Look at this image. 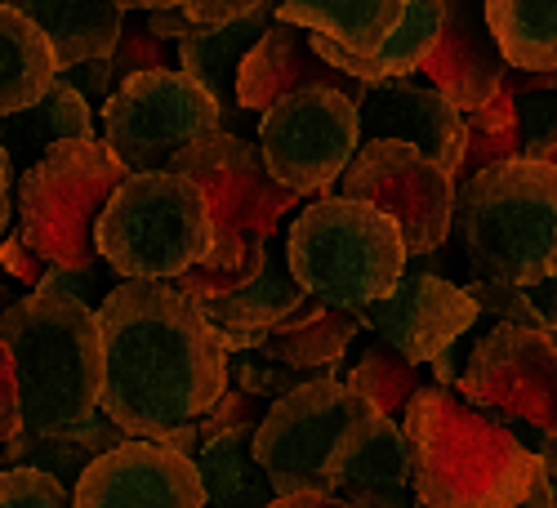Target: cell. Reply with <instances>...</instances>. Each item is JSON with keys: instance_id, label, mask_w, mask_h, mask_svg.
<instances>
[{"instance_id": "d6986e66", "label": "cell", "mask_w": 557, "mask_h": 508, "mask_svg": "<svg viewBox=\"0 0 557 508\" xmlns=\"http://www.w3.org/2000/svg\"><path fill=\"white\" fill-rule=\"evenodd\" d=\"M304 89H344L357 103L366 99V85H357L352 76H344L339 67H331L312 50V32L295 27V23H282L276 18L272 32L255 45L242 63V76H237V108L246 112H268L290 95H304Z\"/></svg>"}, {"instance_id": "b9f144b4", "label": "cell", "mask_w": 557, "mask_h": 508, "mask_svg": "<svg viewBox=\"0 0 557 508\" xmlns=\"http://www.w3.org/2000/svg\"><path fill=\"white\" fill-rule=\"evenodd\" d=\"M148 23V32L157 36V40H165V45H183V40H193L201 27L188 18V10H165V14H148L144 18Z\"/></svg>"}, {"instance_id": "4dcf8cb0", "label": "cell", "mask_w": 557, "mask_h": 508, "mask_svg": "<svg viewBox=\"0 0 557 508\" xmlns=\"http://www.w3.org/2000/svg\"><path fill=\"white\" fill-rule=\"evenodd\" d=\"M463 125H469V148H463V161L455 170V188L459 193L473 188L478 178L495 174L499 165L522 157V121H518V103H513L508 89H499L482 112L463 116Z\"/></svg>"}, {"instance_id": "52a82bcc", "label": "cell", "mask_w": 557, "mask_h": 508, "mask_svg": "<svg viewBox=\"0 0 557 508\" xmlns=\"http://www.w3.org/2000/svg\"><path fill=\"white\" fill-rule=\"evenodd\" d=\"M214 250L210 201L188 174H129L99 223V259L121 282H183Z\"/></svg>"}, {"instance_id": "836d02e7", "label": "cell", "mask_w": 557, "mask_h": 508, "mask_svg": "<svg viewBox=\"0 0 557 508\" xmlns=\"http://www.w3.org/2000/svg\"><path fill=\"white\" fill-rule=\"evenodd\" d=\"M112 67H116V85H125L129 76H144V72L178 67V45L157 40L144 18H138V23L125 18V36H121L116 54H112Z\"/></svg>"}, {"instance_id": "d4e9b609", "label": "cell", "mask_w": 557, "mask_h": 508, "mask_svg": "<svg viewBox=\"0 0 557 508\" xmlns=\"http://www.w3.org/2000/svg\"><path fill=\"white\" fill-rule=\"evenodd\" d=\"M129 433L108 420V414H89L85 424L59 433V437H36V433H18L14 442H5V450H0V459H5V469H40L59 478L63 486L76 491V482L85 478V469L95 464V459H103L108 450L125 446Z\"/></svg>"}, {"instance_id": "ac0fdd59", "label": "cell", "mask_w": 557, "mask_h": 508, "mask_svg": "<svg viewBox=\"0 0 557 508\" xmlns=\"http://www.w3.org/2000/svg\"><path fill=\"white\" fill-rule=\"evenodd\" d=\"M442 5H446V23H442L437 50L424 63V76L469 116V112H482L504 89L508 63L486 23V0H442Z\"/></svg>"}, {"instance_id": "7a4b0ae2", "label": "cell", "mask_w": 557, "mask_h": 508, "mask_svg": "<svg viewBox=\"0 0 557 508\" xmlns=\"http://www.w3.org/2000/svg\"><path fill=\"white\" fill-rule=\"evenodd\" d=\"M410 478L424 508H522L544 478L540 455L455 388H424L406 410Z\"/></svg>"}, {"instance_id": "7bdbcfd3", "label": "cell", "mask_w": 557, "mask_h": 508, "mask_svg": "<svg viewBox=\"0 0 557 508\" xmlns=\"http://www.w3.org/2000/svg\"><path fill=\"white\" fill-rule=\"evenodd\" d=\"M14 174H18V165L0 152V223H5V227L14 219Z\"/></svg>"}, {"instance_id": "1f68e13d", "label": "cell", "mask_w": 557, "mask_h": 508, "mask_svg": "<svg viewBox=\"0 0 557 508\" xmlns=\"http://www.w3.org/2000/svg\"><path fill=\"white\" fill-rule=\"evenodd\" d=\"M504 89L518 103L522 121V157L540 161L557 148V72H504Z\"/></svg>"}, {"instance_id": "5b68a950", "label": "cell", "mask_w": 557, "mask_h": 508, "mask_svg": "<svg viewBox=\"0 0 557 508\" xmlns=\"http://www.w3.org/2000/svg\"><path fill=\"white\" fill-rule=\"evenodd\" d=\"M286 237L295 282L317 303L339 312H366L393 299L410 268V246L397 219L339 193L304 206Z\"/></svg>"}, {"instance_id": "7402d4cb", "label": "cell", "mask_w": 557, "mask_h": 508, "mask_svg": "<svg viewBox=\"0 0 557 508\" xmlns=\"http://www.w3.org/2000/svg\"><path fill=\"white\" fill-rule=\"evenodd\" d=\"M282 23L335 40L357 59H375L406 18V0H282Z\"/></svg>"}, {"instance_id": "277c9868", "label": "cell", "mask_w": 557, "mask_h": 508, "mask_svg": "<svg viewBox=\"0 0 557 508\" xmlns=\"http://www.w3.org/2000/svg\"><path fill=\"white\" fill-rule=\"evenodd\" d=\"M0 348L18 365L23 433L59 437L103 410L99 312L59 295H23L0 317Z\"/></svg>"}, {"instance_id": "603a6c76", "label": "cell", "mask_w": 557, "mask_h": 508, "mask_svg": "<svg viewBox=\"0 0 557 508\" xmlns=\"http://www.w3.org/2000/svg\"><path fill=\"white\" fill-rule=\"evenodd\" d=\"M5 5L23 10L45 27V36L59 50L63 72L95 59H112L125 36V14L112 0H5Z\"/></svg>"}, {"instance_id": "ab89813d", "label": "cell", "mask_w": 557, "mask_h": 508, "mask_svg": "<svg viewBox=\"0 0 557 508\" xmlns=\"http://www.w3.org/2000/svg\"><path fill=\"white\" fill-rule=\"evenodd\" d=\"M59 85L76 89V95H85V99H103L108 103L116 95V67H112V59H95V63H81V67L63 72Z\"/></svg>"}, {"instance_id": "c3c4849f", "label": "cell", "mask_w": 557, "mask_h": 508, "mask_svg": "<svg viewBox=\"0 0 557 508\" xmlns=\"http://www.w3.org/2000/svg\"><path fill=\"white\" fill-rule=\"evenodd\" d=\"M553 486H557V478H553Z\"/></svg>"}, {"instance_id": "8d00e7d4", "label": "cell", "mask_w": 557, "mask_h": 508, "mask_svg": "<svg viewBox=\"0 0 557 508\" xmlns=\"http://www.w3.org/2000/svg\"><path fill=\"white\" fill-rule=\"evenodd\" d=\"M268 410H272V401H259V397H250V393H242V388H227L223 393V401L206 414L201 420V433L206 437H214V433H227V429H246V424H263L268 420Z\"/></svg>"}, {"instance_id": "ba28073f", "label": "cell", "mask_w": 557, "mask_h": 508, "mask_svg": "<svg viewBox=\"0 0 557 508\" xmlns=\"http://www.w3.org/2000/svg\"><path fill=\"white\" fill-rule=\"evenodd\" d=\"M129 170L103 138H72L18 178V237L50 268L99 263V223Z\"/></svg>"}, {"instance_id": "3957f363", "label": "cell", "mask_w": 557, "mask_h": 508, "mask_svg": "<svg viewBox=\"0 0 557 508\" xmlns=\"http://www.w3.org/2000/svg\"><path fill=\"white\" fill-rule=\"evenodd\" d=\"M170 170L188 174L197 183L214 219L210 263L188 272L174 286L201 303L246 290L268 263V246L276 237V227H282L290 210H304V197H295L290 188H282L272 178L259 144H250L246 134H227V129L183 148L170 161Z\"/></svg>"}, {"instance_id": "8fae6325", "label": "cell", "mask_w": 557, "mask_h": 508, "mask_svg": "<svg viewBox=\"0 0 557 508\" xmlns=\"http://www.w3.org/2000/svg\"><path fill=\"white\" fill-rule=\"evenodd\" d=\"M366 414H375V406L344 380H317L282 401H272L255 437V459L268 473L276 499L331 495V464Z\"/></svg>"}, {"instance_id": "bcb514c9", "label": "cell", "mask_w": 557, "mask_h": 508, "mask_svg": "<svg viewBox=\"0 0 557 508\" xmlns=\"http://www.w3.org/2000/svg\"><path fill=\"white\" fill-rule=\"evenodd\" d=\"M522 508H557V486H553V478H548V473L540 478V486L531 491V499H527Z\"/></svg>"}, {"instance_id": "cb8c5ba5", "label": "cell", "mask_w": 557, "mask_h": 508, "mask_svg": "<svg viewBox=\"0 0 557 508\" xmlns=\"http://www.w3.org/2000/svg\"><path fill=\"white\" fill-rule=\"evenodd\" d=\"M357 335H361L357 312H339V308L308 299L255 352H263L268 361L290 365V371H312V375H335L339 380V361H344V352L352 348Z\"/></svg>"}, {"instance_id": "f546056e", "label": "cell", "mask_w": 557, "mask_h": 508, "mask_svg": "<svg viewBox=\"0 0 557 508\" xmlns=\"http://www.w3.org/2000/svg\"><path fill=\"white\" fill-rule=\"evenodd\" d=\"M344 384L357 388L380 414H388V420L401 424L406 410H410V401L420 397L424 388H433L437 380H433V365H410L397 348H388L384 339H375V344H370V348L357 357V365L344 375Z\"/></svg>"}, {"instance_id": "e0dca14e", "label": "cell", "mask_w": 557, "mask_h": 508, "mask_svg": "<svg viewBox=\"0 0 557 508\" xmlns=\"http://www.w3.org/2000/svg\"><path fill=\"white\" fill-rule=\"evenodd\" d=\"M331 495L344 508H420L406 429L380 410L366 414L331 464Z\"/></svg>"}, {"instance_id": "74e56055", "label": "cell", "mask_w": 557, "mask_h": 508, "mask_svg": "<svg viewBox=\"0 0 557 508\" xmlns=\"http://www.w3.org/2000/svg\"><path fill=\"white\" fill-rule=\"evenodd\" d=\"M23 388H18V365L0 348V442H14L23 433Z\"/></svg>"}, {"instance_id": "2e32d148", "label": "cell", "mask_w": 557, "mask_h": 508, "mask_svg": "<svg viewBox=\"0 0 557 508\" xmlns=\"http://www.w3.org/2000/svg\"><path fill=\"white\" fill-rule=\"evenodd\" d=\"M361 108V138L366 144H410L414 152H424L429 161L446 165L450 174L463 161L469 148V125L463 112L433 85L420 80H388V85H366Z\"/></svg>"}, {"instance_id": "d6a6232c", "label": "cell", "mask_w": 557, "mask_h": 508, "mask_svg": "<svg viewBox=\"0 0 557 508\" xmlns=\"http://www.w3.org/2000/svg\"><path fill=\"white\" fill-rule=\"evenodd\" d=\"M317 380H335V375H312V371H290L282 361H268L263 352H232V388H242L259 401H282Z\"/></svg>"}, {"instance_id": "9a60e30c", "label": "cell", "mask_w": 557, "mask_h": 508, "mask_svg": "<svg viewBox=\"0 0 557 508\" xmlns=\"http://www.w3.org/2000/svg\"><path fill=\"white\" fill-rule=\"evenodd\" d=\"M76 508H210L197 459L165 442H138L108 450L76 482Z\"/></svg>"}, {"instance_id": "30bf717a", "label": "cell", "mask_w": 557, "mask_h": 508, "mask_svg": "<svg viewBox=\"0 0 557 508\" xmlns=\"http://www.w3.org/2000/svg\"><path fill=\"white\" fill-rule=\"evenodd\" d=\"M219 129H227L223 103L183 67L129 76L103 103V144L129 174L170 170L183 148Z\"/></svg>"}, {"instance_id": "ee69618b", "label": "cell", "mask_w": 557, "mask_h": 508, "mask_svg": "<svg viewBox=\"0 0 557 508\" xmlns=\"http://www.w3.org/2000/svg\"><path fill=\"white\" fill-rule=\"evenodd\" d=\"M112 5L121 14H134L138 10V14L148 18V14H165V10H188V0H112Z\"/></svg>"}, {"instance_id": "9c48e42d", "label": "cell", "mask_w": 557, "mask_h": 508, "mask_svg": "<svg viewBox=\"0 0 557 508\" xmlns=\"http://www.w3.org/2000/svg\"><path fill=\"white\" fill-rule=\"evenodd\" d=\"M455 393L513 433L557 478V348L544 331L495 321Z\"/></svg>"}, {"instance_id": "8992f818", "label": "cell", "mask_w": 557, "mask_h": 508, "mask_svg": "<svg viewBox=\"0 0 557 508\" xmlns=\"http://www.w3.org/2000/svg\"><path fill=\"white\" fill-rule=\"evenodd\" d=\"M455 227L463 233L473 282L540 286L557 276V165L508 161L459 193Z\"/></svg>"}, {"instance_id": "7dc6e473", "label": "cell", "mask_w": 557, "mask_h": 508, "mask_svg": "<svg viewBox=\"0 0 557 508\" xmlns=\"http://www.w3.org/2000/svg\"><path fill=\"white\" fill-rule=\"evenodd\" d=\"M548 339H553V348H557V331H553V335H548Z\"/></svg>"}, {"instance_id": "4fadbf2b", "label": "cell", "mask_w": 557, "mask_h": 508, "mask_svg": "<svg viewBox=\"0 0 557 508\" xmlns=\"http://www.w3.org/2000/svg\"><path fill=\"white\" fill-rule=\"evenodd\" d=\"M335 193L397 219L410 259L442 250L455 233V210H459L455 174L429 161L424 152H414L410 144H393V138L361 144L357 161L348 165Z\"/></svg>"}, {"instance_id": "f6af8a7d", "label": "cell", "mask_w": 557, "mask_h": 508, "mask_svg": "<svg viewBox=\"0 0 557 508\" xmlns=\"http://www.w3.org/2000/svg\"><path fill=\"white\" fill-rule=\"evenodd\" d=\"M272 508H344V504L331 495H282Z\"/></svg>"}, {"instance_id": "4316f807", "label": "cell", "mask_w": 557, "mask_h": 508, "mask_svg": "<svg viewBox=\"0 0 557 508\" xmlns=\"http://www.w3.org/2000/svg\"><path fill=\"white\" fill-rule=\"evenodd\" d=\"M255 437L259 429L246 424V429L206 437V446L197 450V473L206 482L210 508H272L276 504V491L255 459Z\"/></svg>"}, {"instance_id": "5bb4252c", "label": "cell", "mask_w": 557, "mask_h": 508, "mask_svg": "<svg viewBox=\"0 0 557 508\" xmlns=\"http://www.w3.org/2000/svg\"><path fill=\"white\" fill-rule=\"evenodd\" d=\"M357 321H361V331L397 348L410 365H433L446 348H455L478 326L482 308L469 299V290L446 282V276L406 268L393 299L357 312Z\"/></svg>"}, {"instance_id": "60d3db41", "label": "cell", "mask_w": 557, "mask_h": 508, "mask_svg": "<svg viewBox=\"0 0 557 508\" xmlns=\"http://www.w3.org/2000/svg\"><path fill=\"white\" fill-rule=\"evenodd\" d=\"M0 259H5V272H10V276H18V282H23V286H32V290L40 286V276L50 272V263L36 259V255H32V246H27L18 233H10V237H5V246H0Z\"/></svg>"}, {"instance_id": "d590c367", "label": "cell", "mask_w": 557, "mask_h": 508, "mask_svg": "<svg viewBox=\"0 0 557 508\" xmlns=\"http://www.w3.org/2000/svg\"><path fill=\"white\" fill-rule=\"evenodd\" d=\"M116 286H121V282H112V276H108V263L99 259V263H89V268H50V272L40 276V286H36L32 295L76 299V303H85V308H95V312H99Z\"/></svg>"}, {"instance_id": "f1b7e54d", "label": "cell", "mask_w": 557, "mask_h": 508, "mask_svg": "<svg viewBox=\"0 0 557 508\" xmlns=\"http://www.w3.org/2000/svg\"><path fill=\"white\" fill-rule=\"evenodd\" d=\"M486 23L508 67L557 72V0H486Z\"/></svg>"}, {"instance_id": "ffe728a7", "label": "cell", "mask_w": 557, "mask_h": 508, "mask_svg": "<svg viewBox=\"0 0 557 508\" xmlns=\"http://www.w3.org/2000/svg\"><path fill=\"white\" fill-rule=\"evenodd\" d=\"M308 299L312 295L295 282V272H290V237L276 233L272 246H268V263H263V272L255 276V282L237 295L210 299L201 308L210 317V326L227 339L232 352H250L282 326V321H290Z\"/></svg>"}, {"instance_id": "484cf974", "label": "cell", "mask_w": 557, "mask_h": 508, "mask_svg": "<svg viewBox=\"0 0 557 508\" xmlns=\"http://www.w3.org/2000/svg\"><path fill=\"white\" fill-rule=\"evenodd\" d=\"M276 10H282V0H268V5L255 10L250 18H237L232 27H219V32H197L193 40L178 45V67L193 80H201L223 103V116L232 112V99H237V76H242L246 54L272 32Z\"/></svg>"}, {"instance_id": "e575fe53", "label": "cell", "mask_w": 557, "mask_h": 508, "mask_svg": "<svg viewBox=\"0 0 557 508\" xmlns=\"http://www.w3.org/2000/svg\"><path fill=\"white\" fill-rule=\"evenodd\" d=\"M0 508H76V491L40 469L0 473Z\"/></svg>"}, {"instance_id": "7c38bea8", "label": "cell", "mask_w": 557, "mask_h": 508, "mask_svg": "<svg viewBox=\"0 0 557 508\" xmlns=\"http://www.w3.org/2000/svg\"><path fill=\"white\" fill-rule=\"evenodd\" d=\"M259 152L295 197L339 188L361 152V108L344 89H304L259 116Z\"/></svg>"}, {"instance_id": "f35d334b", "label": "cell", "mask_w": 557, "mask_h": 508, "mask_svg": "<svg viewBox=\"0 0 557 508\" xmlns=\"http://www.w3.org/2000/svg\"><path fill=\"white\" fill-rule=\"evenodd\" d=\"M268 0H188V18L201 32H219V27H232L237 18H250Z\"/></svg>"}, {"instance_id": "44dd1931", "label": "cell", "mask_w": 557, "mask_h": 508, "mask_svg": "<svg viewBox=\"0 0 557 508\" xmlns=\"http://www.w3.org/2000/svg\"><path fill=\"white\" fill-rule=\"evenodd\" d=\"M59 76L63 63L45 27L14 5H0V112H32L59 89Z\"/></svg>"}, {"instance_id": "6da1fadb", "label": "cell", "mask_w": 557, "mask_h": 508, "mask_svg": "<svg viewBox=\"0 0 557 508\" xmlns=\"http://www.w3.org/2000/svg\"><path fill=\"white\" fill-rule=\"evenodd\" d=\"M103 414L138 442H165L223 401L232 348L210 326L201 299L165 282H121L99 308Z\"/></svg>"}, {"instance_id": "83f0119b", "label": "cell", "mask_w": 557, "mask_h": 508, "mask_svg": "<svg viewBox=\"0 0 557 508\" xmlns=\"http://www.w3.org/2000/svg\"><path fill=\"white\" fill-rule=\"evenodd\" d=\"M72 138H99L95 112H89L85 95L59 85L54 95L45 103H36L32 112L5 116V125H0V152L27 174L45 152H54L59 144H72Z\"/></svg>"}]
</instances>
